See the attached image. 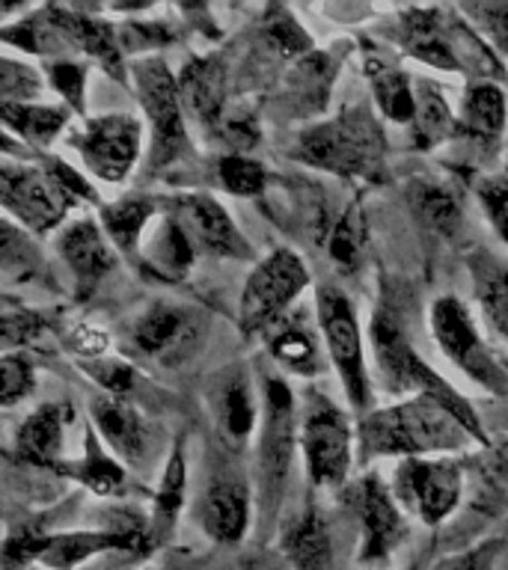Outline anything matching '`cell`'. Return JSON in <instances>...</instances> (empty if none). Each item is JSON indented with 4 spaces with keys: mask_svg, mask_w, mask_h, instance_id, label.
I'll return each instance as SVG.
<instances>
[{
    "mask_svg": "<svg viewBox=\"0 0 508 570\" xmlns=\"http://www.w3.org/2000/svg\"><path fill=\"white\" fill-rule=\"evenodd\" d=\"M485 425L472 422L440 395H408L356 419V463L461 458L488 449Z\"/></svg>",
    "mask_w": 508,
    "mask_h": 570,
    "instance_id": "1",
    "label": "cell"
},
{
    "mask_svg": "<svg viewBox=\"0 0 508 570\" xmlns=\"http://www.w3.org/2000/svg\"><path fill=\"white\" fill-rule=\"evenodd\" d=\"M381 42L401 57L446 75L472 80H506V66L458 7H404L381 27Z\"/></svg>",
    "mask_w": 508,
    "mask_h": 570,
    "instance_id": "2",
    "label": "cell"
},
{
    "mask_svg": "<svg viewBox=\"0 0 508 570\" xmlns=\"http://www.w3.org/2000/svg\"><path fill=\"white\" fill-rule=\"evenodd\" d=\"M0 205L3 217L18 223L36 238L57 235L71 220V212L98 205L96 185L69 160L51 151L33 158H3L0 167Z\"/></svg>",
    "mask_w": 508,
    "mask_h": 570,
    "instance_id": "3",
    "label": "cell"
},
{
    "mask_svg": "<svg viewBox=\"0 0 508 570\" xmlns=\"http://www.w3.org/2000/svg\"><path fill=\"white\" fill-rule=\"evenodd\" d=\"M285 155L294 164L345 181L381 185L390 173L387 131L378 114L363 101L339 107L328 119L303 125Z\"/></svg>",
    "mask_w": 508,
    "mask_h": 570,
    "instance_id": "4",
    "label": "cell"
},
{
    "mask_svg": "<svg viewBox=\"0 0 508 570\" xmlns=\"http://www.w3.org/2000/svg\"><path fill=\"white\" fill-rule=\"evenodd\" d=\"M365 336H369V360H372L374 386L378 390L387 392V395H399V399L440 395V399L461 410L463 416L481 425L476 404H470L467 395L455 390L452 381H446L443 374L419 354V347L410 338L408 312H404L401 294L392 285H383Z\"/></svg>",
    "mask_w": 508,
    "mask_h": 570,
    "instance_id": "5",
    "label": "cell"
},
{
    "mask_svg": "<svg viewBox=\"0 0 508 570\" xmlns=\"http://www.w3.org/2000/svg\"><path fill=\"white\" fill-rule=\"evenodd\" d=\"M301 407L285 374L265 372L262 381V422L253 440L250 475L256 488V514L265 532H276L283 523V502L289 493L294 454L301 452L297 440Z\"/></svg>",
    "mask_w": 508,
    "mask_h": 570,
    "instance_id": "6",
    "label": "cell"
},
{
    "mask_svg": "<svg viewBox=\"0 0 508 570\" xmlns=\"http://www.w3.org/2000/svg\"><path fill=\"white\" fill-rule=\"evenodd\" d=\"M212 318L203 306L182 301H152L123 324L119 347L134 365L182 368L208 342Z\"/></svg>",
    "mask_w": 508,
    "mask_h": 570,
    "instance_id": "7",
    "label": "cell"
},
{
    "mask_svg": "<svg viewBox=\"0 0 508 570\" xmlns=\"http://www.w3.org/2000/svg\"><path fill=\"white\" fill-rule=\"evenodd\" d=\"M312 306L328 347L330 368L336 372L339 386L345 392L348 410L356 413V419L365 416L369 410H374V374L369 360V336L363 333L354 301L342 285L321 279L312 294Z\"/></svg>",
    "mask_w": 508,
    "mask_h": 570,
    "instance_id": "8",
    "label": "cell"
},
{
    "mask_svg": "<svg viewBox=\"0 0 508 570\" xmlns=\"http://www.w3.org/2000/svg\"><path fill=\"white\" fill-rule=\"evenodd\" d=\"M131 89L149 125V176H167V169L194 160V142L187 131V110L178 92V75L164 57H137L131 62Z\"/></svg>",
    "mask_w": 508,
    "mask_h": 570,
    "instance_id": "9",
    "label": "cell"
},
{
    "mask_svg": "<svg viewBox=\"0 0 508 570\" xmlns=\"http://www.w3.org/2000/svg\"><path fill=\"white\" fill-rule=\"evenodd\" d=\"M306 481L315 493H339L354 479L356 463V425L351 410L330 399L328 392H303L301 419H297Z\"/></svg>",
    "mask_w": 508,
    "mask_h": 570,
    "instance_id": "10",
    "label": "cell"
},
{
    "mask_svg": "<svg viewBox=\"0 0 508 570\" xmlns=\"http://www.w3.org/2000/svg\"><path fill=\"white\" fill-rule=\"evenodd\" d=\"M276 541L292 570L360 568V538L336 499L333 505L321 502L315 493L303 499V505L280 523Z\"/></svg>",
    "mask_w": 508,
    "mask_h": 570,
    "instance_id": "11",
    "label": "cell"
},
{
    "mask_svg": "<svg viewBox=\"0 0 508 570\" xmlns=\"http://www.w3.org/2000/svg\"><path fill=\"white\" fill-rule=\"evenodd\" d=\"M428 330L437 351L494 399H508V360L490 345L472 309L458 294H437L428 306Z\"/></svg>",
    "mask_w": 508,
    "mask_h": 570,
    "instance_id": "12",
    "label": "cell"
},
{
    "mask_svg": "<svg viewBox=\"0 0 508 570\" xmlns=\"http://www.w3.org/2000/svg\"><path fill=\"white\" fill-rule=\"evenodd\" d=\"M256 514V488L244 458L217 443L212 470L194 499V520L212 543L238 547L250 534Z\"/></svg>",
    "mask_w": 508,
    "mask_h": 570,
    "instance_id": "13",
    "label": "cell"
},
{
    "mask_svg": "<svg viewBox=\"0 0 508 570\" xmlns=\"http://www.w3.org/2000/svg\"><path fill=\"white\" fill-rule=\"evenodd\" d=\"M360 538V568H381L410 538V517L392 497L390 481L374 470L360 472L336 493Z\"/></svg>",
    "mask_w": 508,
    "mask_h": 570,
    "instance_id": "14",
    "label": "cell"
},
{
    "mask_svg": "<svg viewBox=\"0 0 508 570\" xmlns=\"http://www.w3.org/2000/svg\"><path fill=\"white\" fill-rule=\"evenodd\" d=\"M312 271L292 247H276L250 267L238 297V330L244 338H262L271 324L301 306L310 292Z\"/></svg>",
    "mask_w": 508,
    "mask_h": 570,
    "instance_id": "15",
    "label": "cell"
},
{
    "mask_svg": "<svg viewBox=\"0 0 508 570\" xmlns=\"http://www.w3.org/2000/svg\"><path fill=\"white\" fill-rule=\"evenodd\" d=\"M89 176L105 185H125L143 158V119L125 110L87 116L66 134Z\"/></svg>",
    "mask_w": 508,
    "mask_h": 570,
    "instance_id": "16",
    "label": "cell"
},
{
    "mask_svg": "<svg viewBox=\"0 0 508 570\" xmlns=\"http://www.w3.org/2000/svg\"><path fill=\"white\" fill-rule=\"evenodd\" d=\"M392 497L417 523L437 529L461 508L467 479L461 458H410L390 472Z\"/></svg>",
    "mask_w": 508,
    "mask_h": 570,
    "instance_id": "17",
    "label": "cell"
},
{
    "mask_svg": "<svg viewBox=\"0 0 508 570\" xmlns=\"http://www.w3.org/2000/svg\"><path fill=\"white\" fill-rule=\"evenodd\" d=\"M164 212L185 232L190 247L199 258H221V262H258L256 247L250 244L238 223L232 220L226 205L208 190H176L160 194Z\"/></svg>",
    "mask_w": 508,
    "mask_h": 570,
    "instance_id": "18",
    "label": "cell"
},
{
    "mask_svg": "<svg viewBox=\"0 0 508 570\" xmlns=\"http://www.w3.org/2000/svg\"><path fill=\"white\" fill-rule=\"evenodd\" d=\"M205 404L212 413L217 443L235 454L253 445L262 422V395L256 392V374L247 363H226L205 383Z\"/></svg>",
    "mask_w": 508,
    "mask_h": 570,
    "instance_id": "19",
    "label": "cell"
},
{
    "mask_svg": "<svg viewBox=\"0 0 508 570\" xmlns=\"http://www.w3.org/2000/svg\"><path fill=\"white\" fill-rule=\"evenodd\" d=\"M508 125V96L499 80H472L455 105V140L463 149V164L490 167L502 151Z\"/></svg>",
    "mask_w": 508,
    "mask_h": 570,
    "instance_id": "20",
    "label": "cell"
},
{
    "mask_svg": "<svg viewBox=\"0 0 508 570\" xmlns=\"http://www.w3.org/2000/svg\"><path fill=\"white\" fill-rule=\"evenodd\" d=\"M110 552H146V520L119 514L101 529L42 532L36 547V564L48 570H78Z\"/></svg>",
    "mask_w": 508,
    "mask_h": 570,
    "instance_id": "21",
    "label": "cell"
},
{
    "mask_svg": "<svg viewBox=\"0 0 508 570\" xmlns=\"http://www.w3.org/2000/svg\"><path fill=\"white\" fill-rule=\"evenodd\" d=\"M53 249L71 274V292L78 301H89L98 285L114 274L123 256L107 238L96 214H78L53 235Z\"/></svg>",
    "mask_w": 508,
    "mask_h": 570,
    "instance_id": "22",
    "label": "cell"
},
{
    "mask_svg": "<svg viewBox=\"0 0 508 570\" xmlns=\"http://www.w3.org/2000/svg\"><path fill=\"white\" fill-rule=\"evenodd\" d=\"M89 416L101 443L114 452L125 470H149L158 454V431L131 399L98 392L96 399L89 401Z\"/></svg>",
    "mask_w": 508,
    "mask_h": 570,
    "instance_id": "23",
    "label": "cell"
},
{
    "mask_svg": "<svg viewBox=\"0 0 508 570\" xmlns=\"http://www.w3.org/2000/svg\"><path fill=\"white\" fill-rule=\"evenodd\" d=\"M262 345L276 372L297 377V381H315L330 368L328 347L321 338L319 318H315V306H294L285 318L262 333Z\"/></svg>",
    "mask_w": 508,
    "mask_h": 570,
    "instance_id": "24",
    "label": "cell"
},
{
    "mask_svg": "<svg viewBox=\"0 0 508 570\" xmlns=\"http://www.w3.org/2000/svg\"><path fill=\"white\" fill-rule=\"evenodd\" d=\"M360 66L378 114L395 125L413 122V110H417L413 75H408L401 66V53L383 42L360 39Z\"/></svg>",
    "mask_w": 508,
    "mask_h": 570,
    "instance_id": "25",
    "label": "cell"
},
{
    "mask_svg": "<svg viewBox=\"0 0 508 570\" xmlns=\"http://www.w3.org/2000/svg\"><path fill=\"white\" fill-rule=\"evenodd\" d=\"M75 422V407L66 401H48L30 410L12 440V452L21 463L36 470H51L57 475L66 458V434Z\"/></svg>",
    "mask_w": 508,
    "mask_h": 570,
    "instance_id": "26",
    "label": "cell"
},
{
    "mask_svg": "<svg viewBox=\"0 0 508 570\" xmlns=\"http://www.w3.org/2000/svg\"><path fill=\"white\" fill-rule=\"evenodd\" d=\"M178 92L187 116L203 125L205 134L229 110V69L221 53H196L178 71Z\"/></svg>",
    "mask_w": 508,
    "mask_h": 570,
    "instance_id": "27",
    "label": "cell"
},
{
    "mask_svg": "<svg viewBox=\"0 0 508 570\" xmlns=\"http://www.w3.org/2000/svg\"><path fill=\"white\" fill-rule=\"evenodd\" d=\"M187 481L190 479H187L185 436H178L164 461L155 493H152V508L146 517V552L164 550L176 532L178 517L187 505Z\"/></svg>",
    "mask_w": 508,
    "mask_h": 570,
    "instance_id": "28",
    "label": "cell"
},
{
    "mask_svg": "<svg viewBox=\"0 0 508 570\" xmlns=\"http://www.w3.org/2000/svg\"><path fill=\"white\" fill-rule=\"evenodd\" d=\"M410 214L422 223V229L452 240L463 229V187L446 176H413L404 185Z\"/></svg>",
    "mask_w": 508,
    "mask_h": 570,
    "instance_id": "29",
    "label": "cell"
},
{
    "mask_svg": "<svg viewBox=\"0 0 508 570\" xmlns=\"http://www.w3.org/2000/svg\"><path fill=\"white\" fill-rule=\"evenodd\" d=\"M470 274L472 297L479 306L485 327L497 338L508 342V256L490 247H470L463 256Z\"/></svg>",
    "mask_w": 508,
    "mask_h": 570,
    "instance_id": "30",
    "label": "cell"
},
{
    "mask_svg": "<svg viewBox=\"0 0 508 570\" xmlns=\"http://www.w3.org/2000/svg\"><path fill=\"white\" fill-rule=\"evenodd\" d=\"M160 214V194H146V190H131L123 194L114 203H105L98 208V223L107 232V238L114 240L119 256L137 262L140 244L146 232Z\"/></svg>",
    "mask_w": 508,
    "mask_h": 570,
    "instance_id": "31",
    "label": "cell"
},
{
    "mask_svg": "<svg viewBox=\"0 0 508 570\" xmlns=\"http://www.w3.org/2000/svg\"><path fill=\"white\" fill-rule=\"evenodd\" d=\"M196 258L199 256L190 247V240L185 238V232L178 229V223L164 212V203H160L158 220L149 226L140 244V253H137L140 271L152 274L155 279H164V283H176V279H185L190 274Z\"/></svg>",
    "mask_w": 508,
    "mask_h": 570,
    "instance_id": "32",
    "label": "cell"
},
{
    "mask_svg": "<svg viewBox=\"0 0 508 570\" xmlns=\"http://www.w3.org/2000/svg\"><path fill=\"white\" fill-rule=\"evenodd\" d=\"M60 479L78 481L80 488L105 499H116L128 493V470L116 461L114 452L101 443V436L92 425L84 428V445L78 458H71L57 470Z\"/></svg>",
    "mask_w": 508,
    "mask_h": 570,
    "instance_id": "33",
    "label": "cell"
},
{
    "mask_svg": "<svg viewBox=\"0 0 508 570\" xmlns=\"http://www.w3.org/2000/svg\"><path fill=\"white\" fill-rule=\"evenodd\" d=\"M413 96L417 110L408 125V140L413 151H437L440 146H452L455 140V107L446 89L434 78L413 75Z\"/></svg>",
    "mask_w": 508,
    "mask_h": 570,
    "instance_id": "34",
    "label": "cell"
},
{
    "mask_svg": "<svg viewBox=\"0 0 508 570\" xmlns=\"http://www.w3.org/2000/svg\"><path fill=\"white\" fill-rule=\"evenodd\" d=\"M0 271H3V283L7 285H33V288H53L57 292V279L53 271L45 258L39 238L21 229L18 223L3 217L0 226Z\"/></svg>",
    "mask_w": 508,
    "mask_h": 570,
    "instance_id": "35",
    "label": "cell"
},
{
    "mask_svg": "<svg viewBox=\"0 0 508 570\" xmlns=\"http://www.w3.org/2000/svg\"><path fill=\"white\" fill-rule=\"evenodd\" d=\"M3 116V131L16 142H25V149L39 151L51 149V142L66 134L69 122L75 119L66 105H0Z\"/></svg>",
    "mask_w": 508,
    "mask_h": 570,
    "instance_id": "36",
    "label": "cell"
},
{
    "mask_svg": "<svg viewBox=\"0 0 508 570\" xmlns=\"http://www.w3.org/2000/svg\"><path fill=\"white\" fill-rule=\"evenodd\" d=\"M333 83H336V60L330 53H303L301 60L289 62L285 71V96L301 114H321L328 107Z\"/></svg>",
    "mask_w": 508,
    "mask_h": 570,
    "instance_id": "37",
    "label": "cell"
},
{
    "mask_svg": "<svg viewBox=\"0 0 508 570\" xmlns=\"http://www.w3.org/2000/svg\"><path fill=\"white\" fill-rule=\"evenodd\" d=\"M365 247H369V232H365V217L360 203H348L336 214V220L330 226L324 249H328L330 265L336 267L342 276L356 274L365 262Z\"/></svg>",
    "mask_w": 508,
    "mask_h": 570,
    "instance_id": "38",
    "label": "cell"
},
{
    "mask_svg": "<svg viewBox=\"0 0 508 570\" xmlns=\"http://www.w3.org/2000/svg\"><path fill=\"white\" fill-rule=\"evenodd\" d=\"M258 42L267 53H274L280 60L294 62L301 60L303 53L315 51L312 36L301 27V21L292 16V9L285 7H267L258 21Z\"/></svg>",
    "mask_w": 508,
    "mask_h": 570,
    "instance_id": "39",
    "label": "cell"
},
{
    "mask_svg": "<svg viewBox=\"0 0 508 570\" xmlns=\"http://www.w3.org/2000/svg\"><path fill=\"white\" fill-rule=\"evenodd\" d=\"M60 324L45 312L25 306V303H3V351H33L48 336L57 338Z\"/></svg>",
    "mask_w": 508,
    "mask_h": 570,
    "instance_id": "40",
    "label": "cell"
},
{
    "mask_svg": "<svg viewBox=\"0 0 508 570\" xmlns=\"http://www.w3.org/2000/svg\"><path fill=\"white\" fill-rule=\"evenodd\" d=\"M217 187L238 199H258L271 185V173L253 155H221L214 167Z\"/></svg>",
    "mask_w": 508,
    "mask_h": 570,
    "instance_id": "41",
    "label": "cell"
},
{
    "mask_svg": "<svg viewBox=\"0 0 508 570\" xmlns=\"http://www.w3.org/2000/svg\"><path fill=\"white\" fill-rule=\"evenodd\" d=\"M208 140L217 142L223 155H250L262 142V125L253 107L244 101H232L223 119L212 128Z\"/></svg>",
    "mask_w": 508,
    "mask_h": 570,
    "instance_id": "42",
    "label": "cell"
},
{
    "mask_svg": "<svg viewBox=\"0 0 508 570\" xmlns=\"http://www.w3.org/2000/svg\"><path fill=\"white\" fill-rule=\"evenodd\" d=\"M48 87L45 71L18 60L12 53L0 57V105H36Z\"/></svg>",
    "mask_w": 508,
    "mask_h": 570,
    "instance_id": "43",
    "label": "cell"
},
{
    "mask_svg": "<svg viewBox=\"0 0 508 570\" xmlns=\"http://www.w3.org/2000/svg\"><path fill=\"white\" fill-rule=\"evenodd\" d=\"M48 87L62 98V105L69 107L78 119H87V80L89 62L66 57V60H51L45 66Z\"/></svg>",
    "mask_w": 508,
    "mask_h": 570,
    "instance_id": "44",
    "label": "cell"
},
{
    "mask_svg": "<svg viewBox=\"0 0 508 570\" xmlns=\"http://www.w3.org/2000/svg\"><path fill=\"white\" fill-rule=\"evenodd\" d=\"M57 338L69 354L78 356V363H92V360H105L114 351V336L107 333L101 324L89 318H69L60 321Z\"/></svg>",
    "mask_w": 508,
    "mask_h": 570,
    "instance_id": "45",
    "label": "cell"
},
{
    "mask_svg": "<svg viewBox=\"0 0 508 570\" xmlns=\"http://www.w3.org/2000/svg\"><path fill=\"white\" fill-rule=\"evenodd\" d=\"M36 390V360L30 351H3L0 360V404L18 407Z\"/></svg>",
    "mask_w": 508,
    "mask_h": 570,
    "instance_id": "46",
    "label": "cell"
},
{
    "mask_svg": "<svg viewBox=\"0 0 508 570\" xmlns=\"http://www.w3.org/2000/svg\"><path fill=\"white\" fill-rule=\"evenodd\" d=\"M78 368L89 381L98 383V390L105 395H116V399H128L140 381V372L128 356H105V360H92V363H78Z\"/></svg>",
    "mask_w": 508,
    "mask_h": 570,
    "instance_id": "47",
    "label": "cell"
},
{
    "mask_svg": "<svg viewBox=\"0 0 508 570\" xmlns=\"http://www.w3.org/2000/svg\"><path fill=\"white\" fill-rule=\"evenodd\" d=\"M463 18L476 27V33L488 42L502 66L508 62V3H461Z\"/></svg>",
    "mask_w": 508,
    "mask_h": 570,
    "instance_id": "48",
    "label": "cell"
},
{
    "mask_svg": "<svg viewBox=\"0 0 508 570\" xmlns=\"http://www.w3.org/2000/svg\"><path fill=\"white\" fill-rule=\"evenodd\" d=\"M119 42H123L125 53L134 51H158V48H167L169 42H176V30L173 24H164V21H123L119 24Z\"/></svg>",
    "mask_w": 508,
    "mask_h": 570,
    "instance_id": "49",
    "label": "cell"
},
{
    "mask_svg": "<svg viewBox=\"0 0 508 570\" xmlns=\"http://www.w3.org/2000/svg\"><path fill=\"white\" fill-rule=\"evenodd\" d=\"M502 556V538H485L461 552H449L431 564V570H497Z\"/></svg>",
    "mask_w": 508,
    "mask_h": 570,
    "instance_id": "50",
    "label": "cell"
},
{
    "mask_svg": "<svg viewBox=\"0 0 508 570\" xmlns=\"http://www.w3.org/2000/svg\"><path fill=\"white\" fill-rule=\"evenodd\" d=\"M42 529L36 523L9 525L3 541V570H27L36 564V547H39Z\"/></svg>",
    "mask_w": 508,
    "mask_h": 570,
    "instance_id": "51",
    "label": "cell"
},
{
    "mask_svg": "<svg viewBox=\"0 0 508 570\" xmlns=\"http://www.w3.org/2000/svg\"><path fill=\"white\" fill-rule=\"evenodd\" d=\"M143 570H208L203 559L196 556H182V552H173V556H160L158 561H152Z\"/></svg>",
    "mask_w": 508,
    "mask_h": 570,
    "instance_id": "52",
    "label": "cell"
},
{
    "mask_svg": "<svg viewBox=\"0 0 508 570\" xmlns=\"http://www.w3.org/2000/svg\"><path fill=\"white\" fill-rule=\"evenodd\" d=\"M253 570H256V568H253ZM267 570H271V568H267ZM276 570H292V568H289V564H285V559H283V564H280V568H276Z\"/></svg>",
    "mask_w": 508,
    "mask_h": 570,
    "instance_id": "53",
    "label": "cell"
}]
</instances>
